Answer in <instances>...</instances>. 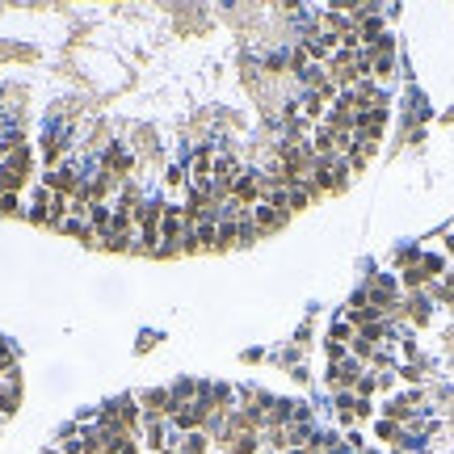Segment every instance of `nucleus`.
<instances>
[{
	"instance_id": "1",
	"label": "nucleus",
	"mask_w": 454,
	"mask_h": 454,
	"mask_svg": "<svg viewBox=\"0 0 454 454\" xmlns=\"http://www.w3.org/2000/svg\"><path fill=\"white\" fill-rule=\"evenodd\" d=\"M286 219H291V211H278V206H269V202H261V206L253 211V223H257L261 236H265V232H278Z\"/></svg>"
},
{
	"instance_id": "2",
	"label": "nucleus",
	"mask_w": 454,
	"mask_h": 454,
	"mask_svg": "<svg viewBox=\"0 0 454 454\" xmlns=\"http://www.w3.org/2000/svg\"><path fill=\"white\" fill-rule=\"evenodd\" d=\"M131 168H135L131 152H122V147H109L105 152V177H131Z\"/></svg>"
},
{
	"instance_id": "3",
	"label": "nucleus",
	"mask_w": 454,
	"mask_h": 454,
	"mask_svg": "<svg viewBox=\"0 0 454 454\" xmlns=\"http://www.w3.org/2000/svg\"><path fill=\"white\" fill-rule=\"evenodd\" d=\"M375 434H379V442H392V446H404V429H400L396 421H387V417H383V421L375 425Z\"/></svg>"
},
{
	"instance_id": "4",
	"label": "nucleus",
	"mask_w": 454,
	"mask_h": 454,
	"mask_svg": "<svg viewBox=\"0 0 454 454\" xmlns=\"http://www.w3.org/2000/svg\"><path fill=\"white\" fill-rule=\"evenodd\" d=\"M160 236H164V240H181V215H177V211H164V219H160Z\"/></svg>"
},
{
	"instance_id": "5",
	"label": "nucleus",
	"mask_w": 454,
	"mask_h": 454,
	"mask_svg": "<svg viewBox=\"0 0 454 454\" xmlns=\"http://www.w3.org/2000/svg\"><path fill=\"white\" fill-rule=\"evenodd\" d=\"M147 446H152V450H156V454L164 450V425H160L156 417L147 421Z\"/></svg>"
},
{
	"instance_id": "6",
	"label": "nucleus",
	"mask_w": 454,
	"mask_h": 454,
	"mask_svg": "<svg viewBox=\"0 0 454 454\" xmlns=\"http://www.w3.org/2000/svg\"><path fill=\"white\" fill-rule=\"evenodd\" d=\"M303 114H307V118H320V114H324V97H320V93H307V97H303Z\"/></svg>"
},
{
	"instance_id": "7",
	"label": "nucleus",
	"mask_w": 454,
	"mask_h": 454,
	"mask_svg": "<svg viewBox=\"0 0 454 454\" xmlns=\"http://www.w3.org/2000/svg\"><path fill=\"white\" fill-rule=\"evenodd\" d=\"M421 269H425V278L434 282V278H442V269H446V265H442V257H421Z\"/></svg>"
},
{
	"instance_id": "8",
	"label": "nucleus",
	"mask_w": 454,
	"mask_h": 454,
	"mask_svg": "<svg viewBox=\"0 0 454 454\" xmlns=\"http://www.w3.org/2000/svg\"><path fill=\"white\" fill-rule=\"evenodd\" d=\"M206 450V434H189L185 438V454H202Z\"/></svg>"
},
{
	"instance_id": "9",
	"label": "nucleus",
	"mask_w": 454,
	"mask_h": 454,
	"mask_svg": "<svg viewBox=\"0 0 454 454\" xmlns=\"http://www.w3.org/2000/svg\"><path fill=\"white\" fill-rule=\"evenodd\" d=\"M333 341H337V345H349V341H354V328H349V324H337V328H333Z\"/></svg>"
},
{
	"instance_id": "10",
	"label": "nucleus",
	"mask_w": 454,
	"mask_h": 454,
	"mask_svg": "<svg viewBox=\"0 0 454 454\" xmlns=\"http://www.w3.org/2000/svg\"><path fill=\"white\" fill-rule=\"evenodd\" d=\"M0 215H17V194H0Z\"/></svg>"
},
{
	"instance_id": "11",
	"label": "nucleus",
	"mask_w": 454,
	"mask_h": 454,
	"mask_svg": "<svg viewBox=\"0 0 454 454\" xmlns=\"http://www.w3.org/2000/svg\"><path fill=\"white\" fill-rule=\"evenodd\" d=\"M400 379H404V383H421V379H425V375H421V370H417V366H404V370H400Z\"/></svg>"
},
{
	"instance_id": "12",
	"label": "nucleus",
	"mask_w": 454,
	"mask_h": 454,
	"mask_svg": "<svg viewBox=\"0 0 454 454\" xmlns=\"http://www.w3.org/2000/svg\"><path fill=\"white\" fill-rule=\"evenodd\" d=\"M328 358H333V362H341V358H345V345H337V341H328Z\"/></svg>"
},
{
	"instance_id": "13",
	"label": "nucleus",
	"mask_w": 454,
	"mask_h": 454,
	"mask_svg": "<svg viewBox=\"0 0 454 454\" xmlns=\"http://www.w3.org/2000/svg\"><path fill=\"white\" fill-rule=\"evenodd\" d=\"M370 413H375V408H370V400H358V421H366Z\"/></svg>"
},
{
	"instance_id": "14",
	"label": "nucleus",
	"mask_w": 454,
	"mask_h": 454,
	"mask_svg": "<svg viewBox=\"0 0 454 454\" xmlns=\"http://www.w3.org/2000/svg\"><path fill=\"white\" fill-rule=\"evenodd\" d=\"M8 366H13V354H8V349L0 345V370H8Z\"/></svg>"
},
{
	"instance_id": "15",
	"label": "nucleus",
	"mask_w": 454,
	"mask_h": 454,
	"mask_svg": "<svg viewBox=\"0 0 454 454\" xmlns=\"http://www.w3.org/2000/svg\"><path fill=\"white\" fill-rule=\"evenodd\" d=\"M122 454H139V450H135V442H131V446H126V450H122Z\"/></svg>"
},
{
	"instance_id": "16",
	"label": "nucleus",
	"mask_w": 454,
	"mask_h": 454,
	"mask_svg": "<svg viewBox=\"0 0 454 454\" xmlns=\"http://www.w3.org/2000/svg\"><path fill=\"white\" fill-rule=\"evenodd\" d=\"M46 454H55V450H46Z\"/></svg>"
}]
</instances>
